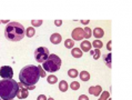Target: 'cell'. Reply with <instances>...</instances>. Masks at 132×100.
<instances>
[{"label":"cell","instance_id":"1","mask_svg":"<svg viewBox=\"0 0 132 100\" xmlns=\"http://www.w3.org/2000/svg\"><path fill=\"white\" fill-rule=\"evenodd\" d=\"M40 79V72L38 69V66L29 65L26 66L21 69L19 73V80L20 82L26 86H36V83L39 81Z\"/></svg>","mask_w":132,"mask_h":100},{"label":"cell","instance_id":"2","mask_svg":"<svg viewBox=\"0 0 132 100\" xmlns=\"http://www.w3.org/2000/svg\"><path fill=\"white\" fill-rule=\"evenodd\" d=\"M19 85L13 79H2L0 81V98L3 100H11L17 97Z\"/></svg>","mask_w":132,"mask_h":100},{"label":"cell","instance_id":"3","mask_svg":"<svg viewBox=\"0 0 132 100\" xmlns=\"http://www.w3.org/2000/svg\"><path fill=\"white\" fill-rule=\"evenodd\" d=\"M26 29L21 23L17 21H11L7 25L5 29V37L9 41H20L25 38Z\"/></svg>","mask_w":132,"mask_h":100},{"label":"cell","instance_id":"4","mask_svg":"<svg viewBox=\"0 0 132 100\" xmlns=\"http://www.w3.org/2000/svg\"><path fill=\"white\" fill-rule=\"evenodd\" d=\"M41 67L47 72H50V73L56 72V71H58L60 69V67H61V59L57 55H55V53H51V55H49L48 59L42 63Z\"/></svg>","mask_w":132,"mask_h":100},{"label":"cell","instance_id":"5","mask_svg":"<svg viewBox=\"0 0 132 100\" xmlns=\"http://www.w3.org/2000/svg\"><path fill=\"white\" fill-rule=\"evenodd\" d=\"M49 50L47 47H38L35 51V59L37 60V62L39 63H43L48 59L49 57Z\"/></svg>","mask_w":132,"mask_h":100},{"label":"cell","instance_id":"6","mask_svg":"<svg viewBox=\"0 0 132 100\" xmlns=\"http://www.w3.org/2000/svg\"><path fill=\"white\" fill-rule=\"evenodd\" d=\"M0 76L3 79H12L13 77V70L10 66H2L0 68Z\"/></svg>","mask_w":132,"mask_h":100},{"label":"cell","instance_id":"7","mask_svg":"<svg viewBox=\"0 0 132 100\" xmlns=\"http://www.w3.org/2000/svg\"><path fill=\"white\" fill-rule=\"evenodd\" d=\"M72 40H77V41H81L82 39H84V33H83V29L82 28H76L72 30Z\"/></svg>","mask_w":132,"mask_h":100},{"label":"cell","instance_id":"8","mask_svg":"<svg viewBox=\"0 0 132 100\" xmlns=\"http://www.w3.org/2000/svg\"><path fill=\"white\" fill-rule=\"evenodd\" d=\"M102 91L103 90H102V88H101V86H92V87L89 88V93H91V95H93L96 97H99Z\"/></svg>","mask_w":132,"mask_h":100},{"label":"cell","instance_id":"9","mask_svg":"<svg viewBox=\"0 0 132 100\" xmlns=\"http://www.w3.org/2000/svg\"><path fill=\"white\" fill-rule=\"evenodd\" d=\"M29 96V91L27 88H19L18 93H17V98L19 99H26Z\"/></svg>","mask_w":132,"mask_h":100},{"label":"cell","instance_id":"10","mask_svg":"<svg viewBox=\"0 0 132 100\" xmlns=\"http://www.w3.org/2000/svg\"><path fill=\"white\" fill-rule=\"evenodd\" d=\"M50 41L53 45H59L60 42L62 41V37L60 33H52L51 37H50Z\"/></svg>","mask_w":132,"mask_h":100},{"label":"cell","instance_id":"11","mask_svg":"<svg viewBox=\"0 0 132 100\" xmlns=\"http://www.w3.org/2000/svg\"><path fill=\"white\" fill-rule=\"evenodd\" d=\"M81 51H84V52H88V51H90L91 48H92V45H91V42L90 41H88V40H84V41L81 42Z\"/></svg>","mask_w":132,"mask_h":100},{"label":"cell","instance_id":"12","mask_svg":"<svg viewBox=\"0 0 132 100\" xmlns=\"http://www.w3.org/2000/svg\"><path fill=\"white\" fill-rule=\"evenodd\" d=\"M71 55H72V57H74V58H81V57L83 56V53L80 48H72Z\"/></svg>","mask_w":132,"mask_h":100},{"label":"cell","instance_id":"13","mask_svg":"<svg viewBox=\"0 0 132 100\" xmlns=\"http://www.w3.org/2000/svg\"><path fill=\"white\" fill-rule=\"evenodd\" d=\"M79 77H80L81 81H83V82H87V81H89L90 80V73L88 71H81Z\"/></svg>","mask_w":132,"mask_h":100},{"label":"cell","instance_id":"14","mask_svg":"<svg viewBox=\"0 0 132 100\" xmlns=\"http://www.w3.org/2000/svg\"><path fill=\"white\" fill-rule=\"evenodd\" d=\"M104 35V31H103V29H101L100 27H98V28H96L93 30V36L96 37V38H102Z\"/></svg>","mask_w":132,"mask_h":100},{"label":"cell","instance_id":"15","mask_svg":"<svg viewBox=\"0 0 132 100\" xmlns=\"http://www.w3.org/2000/svg\"><path fill=\"white\" fill-rule=\"evenodd\" d=\"M68 88H69V86H68V82L66 81V80H61V81L59 82V89H60V91H62V92H66Z\"/></svg>","mask_w":132,"mask_h":100},{"label":"cell","instance_id":"16","mask_svg":"<svg viewBox=\"0 0 132 100\" xmlns=\"http://www.w3.org/2000/svg\"><path fill=\"white\" fill-rule=\"evenodd\" d=\"M111 56H112L111 53H107V55L103 56V61L108 66V68H111V67H112V65H111Z\"/></svg>","mask_w":132,"mask_h":100},{"label":"cell","instance_id":"17","mask_svg":"<svg viewBox=\"0 0 132 100\" xmlns=\"http://www.w3.org/2000/svg\"><path fill=\"white\" fill-rule=\"evenodd\" d=\"M36 33V30L33 27H28V29H26V36L28 37V38H31V37L35 36Z\"/></svg>","mask_w":132,"mask_h":100},{"label":"cell","instance_id":"18","mask_svg":"<svg viewBox=\"0 0 132 100\" xmlns=\"http://www.w3.org/2000/svg\"><path fill=\"white\" fill-rule=\"evenodd\" d=\"M47 81H48L50 85H55L56 82H58V78L55 75H49L47 77Z\"/></svg>","mask_w":132,"mask_h":100},{"label":"cell","instance_id":"19","mask_svg":"<svg viewBox=\"0 0 132 100\" xmlns=\"http://www.w3.org/2000/svg\"><path fill=\"white\" fill-rule=\"evenodd\" d=\"M90 53L93 56V59H99L101 57V52H100V49H94V50H90Z\"/></svg>","mask_w":132,"mask_h":100},{"label":"cell","instance_id":"20","mask_svg":"<svg viewBox=\"0 0 132 100\" xmlns=\"http://www.w3.org/2000/svg\"><path fill=\"white\" fill-rule=\"evenodd\" d=\"M91 45L94 47V49H101V48H102V46H103V43H102V41H101V40L96 39L92 43H91Z\"/></svg>","mask_w":132,"mask_h":100},{"label":"cell","instance_id":"21","mask_svg":"<svg viewBox=\"0 0 132 100\" xmlns=\"http://www.w3.org/2000/svg\"><path fill=\"white\" fill-rule=\"evenodd\" d=\"M65 47L68 49H72V47H74V41L72 39H67L65 41Z\"/></svg>","mask_w":132,"mask_h":100},{"label":"cell","instance_id":"22","mask_svg":"<svg viewBox=\"0 0 132 100\" xmlns=\"http://www.w3.org/2000/svg\"><path fill=\"white\" fill-rule=\"evenodd\" d=\"M110 98V92L109 91H102L99 97V100H108Z\"/></svg>","mask_w":132,"mask_h":100},{"label":"cell","instance_id":"23","mask_svg":"<svg viewBox=\"0 0 132 100\" xmlns=\"http://www.w3.org/2000/svg\"><path fill=\"white\" fill-rule=\"evenodd\" d=\"M83 33H84V38H90V37L92 36V31H91V29L89 27L83 28Z\"/></svg>","mask_w":132,"mask_h":100},{"label":"cell","instance_id":"24","mask_svg":"<svg viewBox=\"0 0 132 100\" xmlns=\"http://www.w3.org/2000/svg\"><path fill=\"white\" fill-rule=\"evenodd\" d=\"M68 76H69L70 78H76V77L79 76V72H78L76 69H70L69 71H68Z\"/></svg>","mask_w":132,"mask_h":100},{"label":"cell","instance_id":"25","mask_svg":"<svg viewBox=\"0 0 132 100\" xmlns=\"http://www.w3.org/2000/svg\"><path fill=\"white\" fill-rule=\"evenodd\" d=\"M70 88L72 89V90H78L80 88V83L78 82V81H73V82H71L70 83Z\"/></svg>","mask_w":132,"mask_h":100},{"label":"cell","instance_id":"26","mask_svg":"<svg viewBox=\"0 0 132 100\" xmlns=\"http://www.w3.org/2000/svg\"><path fill=\"white\" fill-rule=\"evenodd\" d=\"M32 27H40L42 25V20H31Z\"/></svg>","mask_w":132,"mask_h":100},{"label":"cell","instance_id":"27","mask_svg":"<svg viewBox=\"0 0 132 100\" xmlns=\"http://www.w3.org/2000/svg\"><path fill=\"white\" fill-rule=\"evenodd\" d=\"M38 69H39V72H40V77H42V78H46L47 73H46L45 70H43L42 67H41V66H38Z\"/></svg>","mask_w":132,"mask_h":100},{"label":"cell","instance_id":"28","mask_svg":"<svg viewBox=\"0 0 132 100\" xmlns=\"http://www.w3.org/2000/svg\"><path fill=\"white\" fill-rule=\"evenodd\" d=\"M37 100H48V99H47V97L45 95H40V96H38Z\"/></svg>","mask_w":132,"mask_h":100},{"label":"cell","instance_id":"29","mask_svg":"<svg viewBox=\"0 0 132 100\" xmlns=\"http://www.w3.org/2000/svg\"><path fill=\"white\" fill-rule=\"evenodd\" d=\"M55 25L57 27H60V26L62 25V20H55Z\"/></svg>","mask_w":132,"mask_h":100},{"label":"cell","instance_id":"30","mask_svg":"<svg viewBox=\"0 0 132 100\" xmlns=\"http://www.w3.org/2000/svg\"><path fill=\"white\" fill-rule=\"evenodd\" d=\"M78 100H89V98L86 96V95H81L80 97H79V99Z\"/></svg>","mask_w":132,"mask_h":100},{"label":"cell","instance_id":"31","mask_svg":"<svg viewBox=\"0 0 132 100\" xmlns=\"http://www.w3.org/2000/svg\"><path fill=\"white\" fill-rule=\"evenodd\" d=\"M111 45H112V41H109L107 43V48H108V50H111Z\"/></svg>","mask_w":132,"mask_h":100},{"label":"cell","instance_id":"32","mask_svg":"<svg viewBox=\"0 0 132 100\" xmlns=\"http://www.w3.org/2000/svg\"><path fill=\"white\" fill-rule=\"evenodd\" d=\"M81 23H83V25H88V23H89V20H81Z\"/></svg>","mask_w":132,"mask_h":100},{"label":"cell","instance_id":"33","mask_svg":"<svg viewBox=\"0 0 132 100\" xmlns=\"http://www.w3.org/2000/svg\"><path fill=\"white\" fill-rule=\"evenodd\" d=\"M35 88H36L35 86H28V87H27V89H28V90H33Z\"/></svg>","mask_w":132,"mask_h":100},{"label":"cell","instance_id":"34","mask_svg":"<svg viewBox=\"0 0 132 100\" xmlns=\"http://www.w3.org/2000/svg\"><path fill=\"white\" fill-rule=\"evenodd\" d=\"M2 23H9V20H0Z\"/></svg>","mask_w":132,"mask_h":100},{"label":"cell","instance_id":"35","mask_svg":"<svg viewBox=\"0 0 132 100\" xmlns=\"http://www.w3.org/2000/svg\"><path fill=\"white\" fill-rule=\"evenodd\" d=\"M48 100H55V99H53V98H48Z\"/></svg>","mask_w":132,"mask_h":100},{"label":"cell","instance_id":"36","mask_svg":"<svg viewBox=\"0 0 132 100\" xmlns=\"http://www.w3.org/2000/svg\"><path fill=\"white\" fill-rule=\"evenodd\" d=\"M108 100H112V99H111V98H109V99H108Z\"/></svg>","mask_w":132,"mask_h":100},{"label":"cell","instance_id":"37","mask_svg":"<svg viewBox=\"0 0 132 100\" xmlns=\"http://www.w3.org/2000/svg\"><path fill=\"white\" fill-rule=\"evenodd\" d=\"M0 23H1V21H0Z\"/></svg>","mask_w":132,"mask_h":100},{"label":"cell","instance_id":"38","mask_svg":"<svg viewBox=\"0 0 132 100\" xmlns=\"http://www.w3.org/2000/svg\"><path fill=\"white\" fill-rule=\"evenodd\" d=\"M0 100H1V98H0Z\"/></svg>","mask_w":132,"mask_h":100},{"label":"cell","instance_id":"39","mask_svg":"<svg viewBox=\"0 0 132 100\" xmlns=\"http://www.w3.org/2000/svg\"><path fill=\"white\" fill-rule=\"evenodd\" d=\"M11 100H13V99H11Z\"/></svg>","mask_w":132,"mask_h":100}]
</instances>
